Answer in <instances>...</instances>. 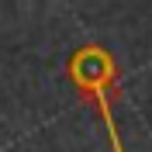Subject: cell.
<instances>
[{
	"label": "cell",
	"mask_w": 152,
	"mask_h": 152,
	"mask_svg": "<svg viewBox=\"0 0 152 152\" xmlns=\"http://www.w3.org/2000/svg\"><path fill=\"white\" fill-rule=\"evenodd\" d=\"M69 80L80 86V94H86L97 104V114L104 118L107 132H111V149L124 152L121 145V132L114 121V100H118V62L104 45H83L69 56Z\"/></svg>",
	"instance_id": "cell-1"
}]
</instances>
